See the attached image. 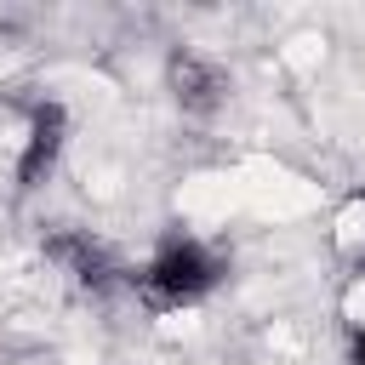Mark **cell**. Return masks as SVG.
<instances>
[{
    "instance_id": "cell-1",
    "label": "cell",
    "mask_w": 365,
    "mask_h": 365,
    "mask_svg": "<svg viewBox=\"0 0 365 365\" xmlns=\"http://www.w3.org/2000/svg\"><path fill=\"white\" fill-rule=\"evenodd\" d=\"M222 279H228V257L211 240L171 228L143 257V268H131V297L148 314H182V308H200Z\"/></svg>"
},
{
    "instance_id": "cell-2",
    "label": "cell",
    "mask_w": 365,
    "mask_h": 365,
    "mask_svg": "<svg viewBox=\"0 0 365 365\" xmlns=\"http://www.w3.org/2000/svg\"><path fill=\"white\" fill-rule=\"evenodd\" d=\"M40 251L46 262H57L68 274V285L91 291V297H114V291H131V268L120 262V251L108 240H97L91 228H74V222H57L40 234Z\"/></svg>"
},
{
    "instance_id": "cell-3",
    "label": "cell",
    "mask_w": 365,
    "mask_h": 365,
    "mask_svg": "<svg viewBox=\"0 0 365 365\" xmlns=\"http://www.w3.org/2000/svg\"><path fill=\"white\" fill-rule=\"evenodd\" d=\"M165 91L177 103L182 120H217L234 97V74L211 57V51H194V46H171L165 51Z\"/></svg>"
},
{
    "instance_id": "cell-4",
    "label": "cell",
    "mask_w": 365,
    "mask_h": 365,
    "mask_svg": "<svg viewBox=\"0 0 365 365\" xmlns=\"http://www.w3.org/2000/svg\"><path fill=\"white\" fill-rule=\"evenodd\" d=\"M63 148H68V108L57 97H40L29 103V120H23V148L11 160V188L17 194H34L51 182V171L63 165Z\"/></svg>"
},
{
    "instance_id": "cell-5",
    "label": "cell",
    "mask_w": 365,
    "mask_h": 365,
    "mask_svg": "<svg viewBox=\"0 0 365 365\" xmlns=\"http://www.w3.org/2000/svg\"><path fill=\"white\" fill-rule=\"evenodd\" d=\"M348 217H354L348 228H354V240H359V251H354V257L365 262V188H354V194H348Z\"/></svg>"
},
{
    "instance_id": "cell-6",
    "label": "cell",
    "mask_w": 365,
    "mask_h": 365,
    "mask_svg": "<svg viewBox=\"0 0 365 365\" xmlns=\"http://www.w3.org/2000/svg\"><path fill=\"white\" fill-rule=\"evenodd\" d=\"M348 365H365V325H359L354 342H348Z\"/></svg>"
}]
</instances>
